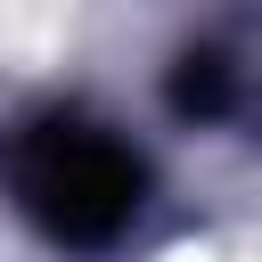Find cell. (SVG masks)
I'll use <instances>...</instances> for the list:
<instances>
[{
    "label": "cell",
    "instance_id": "obj_1",
    "mask_svg": "<svg viewBox=\"0 0 262 262\" xmlns=\"http://www.w3.org/2000/svg\"><path fill=\"white\" fill-rule=\"evenodd\" d=\"M156 262H229V254H221V246H196V237H188V246H172V254H156Z\"/></svg>",
    "mask_w": 262,
    "mask_h": 262
}]
</instances>
